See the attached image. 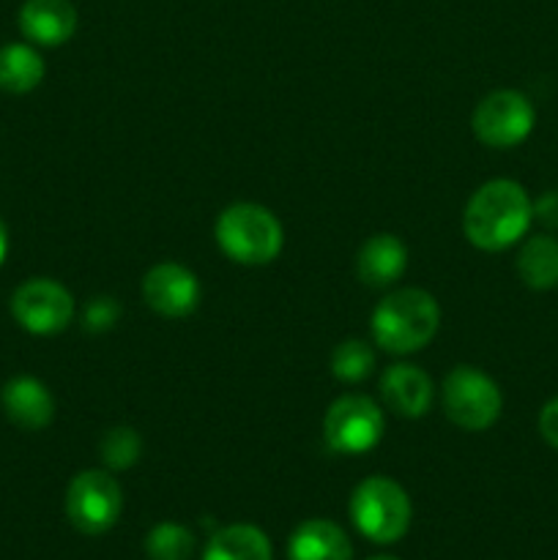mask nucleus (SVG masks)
I'll list each match as a JSON object with an SVG mask.
<instances>
[{"instance_id": "f257e3e1", "label": "nucleus", "mask_w": 558, "mask_h": 560, "mask_svg": "<svg viewBox=\"0 0 558 560\" xmlns=\"http://www.w3.org/2000/svg\"><path fill=\"white\" fill-rule=\"evenodd\" d=\"M534 222L528 191L509 178L487 180L470 195L463 213L465 238L485 252H503L518 244Z\"/></svg>"}, {"instance_id": "f03ea898", "label": "nucleus", "mask_w": 558, "mask_h": 560, "mask_svg": "<svg viewBox=\"0 0 558 560\" xmlns=\"http://www.w3.org/2000/svg\"><path fill=\"white\" fill-rule=\"evenodd\" d=\"M441 326L438 301L427 290L405 288L388 293L372 312V339L394 355L427 348Z\"/></svg>"}, {"instance_id": "7ed1b4c3", "label": "nucleus", "mask_w": 558, "mask_h": 560, "mask_svg": "<svg viewBox=\"0 0 558 560\" xmlns=\"http://www.w3.org/2000/svg\"><path fill=\"white\" fill-rule=\"evenodd\" d=\"M217 244L241 266H266L282 252L284 233L279 219L257 202H235L217 219Z\"/></svg>"}, {"instance_id": "20e7f679", "label": "nucleus", "mask_w": 558, "mask_h": 560, "mask_svg": "<svg viewBox=\"0 0 558 560\" xmlns=\"http://www.w3.org/2000/svg\"><path fill=\"white\" fill-rule=\"evenodd\" d=\"M410 498L397 481L386 476H370L350 495V520L375 545H394L410 528Z\"/></svg>"}, {"instance_id": "39448f33", "label": "nucleus", "mask_w": 558, "mask_h": 560, "mask_svg": "<svg viewBox=\"0 0 558 560\" xmlns=\"http://www.w3.org/2000/svg\"><path fill=\"white\" fill-rule=\"evenodd\" d=\"M503 397L498 383L476 366H454L443 381V410L465 432L490 430L501 419Z\"/></svg>"}, {"instance_id": "423d86ee", "label": "nucleus", "mask_w": 558, "mask_h": 560, "mask_svg": "<svg viewBox=\"0 0 558 560\" xmlns=\"http://www.w3.org/2000/svg\"><path fill=\"white\" fill-rule=\"evenodd\" d=\"M383 427L386 421L375 399L364 394H345L326 410L323 438L332 452L356 457V454L372 452L381 443Z\"/></svg>"}, {"instance_id": "0eeeda50", "label": "nucleus", "mask_w": 558, "mask_h": 560, "mask_svg": "<svg viewBox=\"0 0 558 560\" xmlns=\"http://www.w3.org/2000/svg\"><path fill=\"white\" fill-rule=\"evenodd\" d=\"M124 492L120 485L104 470H82L66 490V514L80 534H107L120 517Z\"/></svg>"}, {"instance_id": "6e6552de", "label": "nucleus", "mask_w": 558, "mask_h": 560, "mask_svg": "<svg viewBox=\"0 0 558 560\" xmlns=\"http://www.w3.org/2000/svg\"><path fill=\"white\" fill-rule=\"evenodd\" d=\"M474 135L481 145L507 148L528 140L536 124V109L531 98L520 91H492L474 109Z\"/></svg>"}, {"instance_id": "1a4fd4ad", "label": "nucleus", "mask_w": 558, "mask_h": 560, "mask_svg": "<svg viewBox=\"0 0 558 560\" xmlns=\"http://www.w3.org/2000/svg\"><path fill=\"white\" fill-rule=\"evenodd\" d=\"M11 315L36 337H53L69 328L74 317V299L55 279H27L11 295Z\"/></svg>"}, {"instance_id": "9d476101", "label": "nucleus", "mask_w": 558, "mask_h": 560, "mask_svg": "<svg viewBox=\"0 0 558 560\" xmlns=\"http://www.w3.org/2000/svg\"><path fill=\"white\" fill-rule=\"evenodd\" d=\"M142 299L156 315L186 317L200 304V282L181 262H159L142 277Z\"/></svg>"}, {"instance_id": "9b49d317", "label": "nucleus", "mask_w": 558, "mask_h": 560, "mask_svg": "<svg viewBox=\"0 0 558 560\" xmlns=\"http://www.w3.org/2000/svg\"><path fill=\"white\" fill-rule=\"evenodd\" d=\"M16 20L22 36L38 47H60L77 31V9L71 0H25Z\"/></svg>"}, {"instance_id": "f8f14e48", "label": "nucleus", "mask_w": 558, "mask_h": 560, "mask_svg": "<svg viewBox=\"0 0 558 560\" xmlns=\"http://www.w3.org/2000/svg\"><path fill=\"white\" fill-rule=\"evenodd\" d=\"M0 405H3L11 424L27 432L44 430L55 419L53 394H49V388L42 381L31 375L11 377L3 386V392H0Z\"/></svg>"}, {"instance_id": "ddd939ff", "label": "nucleus", "mask_w": 558, "mask_h": 560, "mask_svg": "<svg viewBox=\"0 0 558 560\" xmlns=\"http://www.w3.org/2000/svg\"><path fill=\"white\" fill-rule=\"evenodd\" d=\"M381 397L394 416L421 419L432 405V381L419 366L394 364L383 372Z\"/></svg>"}, {"instance_id": "4468645a", "label": "nucleus", "mask_w": 558, "mask_h": 560, "mask_svg": "<svg viewBox=\"0 0 558 560\" xmlns=\"http://www.w3.org/2000/svg\"><path fill=\"white\" fill-rule=\"evenodd\" d=\"M408 268V249L397 235L377 233L361 246L356 271L367 288H388L397 282Z\"/></svg>"}, {"instance_id": "2eb2a0df", "label": "nucleus", "mask_w": 558, "mask_h": 560, "mask_svg": "<svg viewBox=\"0 0 558 560\" xmlns=\"http://www.w3.org/2000/svg\"><path fill=\"white\" fill-rule=\"evenodd\" d=\"M288 560H350V541L332 520H306L290 536Z\"/></svg>"}, {"instance_id": "dca6fc26", "label": "nucleus", "mask_w": 558, "mask_h": 560, "mask_svg": "<svg viewBox=\"0 0 558 560\" xmlns=\"http://www.w3.org/2000/svg\"><path fill=\"white\" fill-rule=\"evenodd\" d=\"M202 560H271V541L255 525H228L211 536Z\"/></svg>"}, {"instance_id": "f3484780", "label": "nucleus", "mask_w": 558, "mask_h": 560, "mask_svg": "<svg viewBox=\"0 0 558 560\" xmlns=\"http://www.w3.org/2000/svg\"><path fill=\"white\" fill-rule=\"evenodd\" d=\"M518 273L531 290L558 288V238L531 235L518 255Z\"/></svg>"}, {"instance_id": "a211bd4d", "label": "nucleus", "mask_w": 558, "mask_h": 560, "mask_svg": "<svg viewBox=\"0 0 558 560\" xmlns=\"http://www.w3.org/2000/svg\"><path fill=\"white\" fill-rule=\"evenodd\" d=\"M44 80V60L31 44H5L0 47V91L31 93L33 88L42 85Z\"/></svg>"}, {"instance_id": "6ab92c4d", "label": "nucleus", "mask_w": 558, "mask_h": 560, "mask_svg": "<svg viewBox=\"0 0 558 560\" xmlns=\"http://www.w3.org/2000/svg\"><path fill=\"white\" fill-rule=\"evenodd\" d=\"M195 536L178 523H159L146 536V556L151 560H189Z\"/></svg>"}, {"instance_id": "aec40b11", "label": "nucleus", "mask_w": 558, "mask_h": 560, "mask_svg": "<svg viewBox=\"0 0 558 560\" xmlns=\"http://www.w3.org/2000/svg\"><path fill=\"white\" fill-rule=\"evenodd\" d=\"M375 366V353L361 339H345L332 355V372L342 383H361Z\"/></svg>"}, {"instance_id": "412c9836", "label": "nucleus", "mask_w": 558, "mask_h": 560, "mask_svg": "<svg viewBox=\"0 0 558 560\" xmlns=\"http://www.w3.org/2000/svg\"><path fill=\"white\" fill-rule=\"evenodd\" d=\"M142 441L131 427H113L98 443V457L109 470H126L140 459Z\"/></svg>"}, {"instance_id": "4be33fe9", "label": "nucleus", "mask_w": 558, "mask_h": 560, "mask_svg": "<svg viewBox=\"0 0 558 560\" xmlns=\"http://www.w3.org/2000/svg\"><path fill=\"white\" fill-rule=\"evenodd\" d=\"M120 310L113 299H93L91 304L85 306V326L91 331H107V328L115 326Z\"/></svg>"}, {"instance_id": "5701e85b", "label": "nucleus", "mask_w": 558, "mask_h": 560, "mask_svg": "<svg viewBox=\"0 0 558 560\" xmlns=\"http://www.w3.org/2000/svg\"><path fill=\"white\" fill-rule=\"evenodd\" d=\"M539 435L545 438L547 446H553L558 452V397H553L550 402L542 408L539 413Z\"/></svg>"}, {"instance_id": "b1692460", "label": "nucleus", "mask_w": 558, "mask_h": 560, "mask_svg": "<svg viewBox=\"0 0 558 560\" xmlns=\"http://www.w3.org/2000/svg\"><path fill=\"white\" fill-rule=\"evenodd\" d=\"M534 219L545 224V228L558 230V189L545 191V195L534 202Z\"/></svg>"}, {"instance_id": "393cba45", "label": "nucleus", "mask_w": 558, "mask_h": 560, "mask_svg": "<svg viewBox=\"0 0 558 560\" xmlns=\"http://www.w3.org/2000/svg\"><path fill=\"white\" fill-rule=\"evenodd\" d=\"M5 252H9V230H5L3 219H0V266L5 260Z\"/></svg>"}, {"instance_id": "a878e982", "label": "nucleus", "mask_w": 558, "mask_h": 560, "mask_svg": "<svg viewBox=\"0 0 558 560\" xmlns=\"http://www.w3.org/2000/svg\"><path fill=\"white\" fill-rule=\"evenodd\" d=\"M370 560H397V558H392V556H375V558H370Z\"/></svg>"}]
</instances>
